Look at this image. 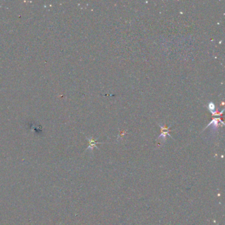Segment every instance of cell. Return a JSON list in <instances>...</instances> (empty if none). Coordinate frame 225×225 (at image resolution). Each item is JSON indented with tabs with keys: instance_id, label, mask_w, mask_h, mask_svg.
Returning <instances> with one entry per match:
<instances>
[{
	"instance_id": "obj_3",
	"label": "cell",
	"mask_w": 225,
	"mask_h": 225,
	"mask_svg": "<svg viewBox=\"0 0 225 225\" xmlns=\"http://www.w3.org/2000/svg\"><path fill=\"white\" fill-rule=\"evenodd\" d=\"M219 123H222V124H224L223 121H222L221 120H220V118H215V119H213V121H211V123H209L207 126L206 127V128H207V127H208L209 126V125H212V124H213V127H214V128H215H215H217V127H218V126H219Z\"/></svg>"
},
{
	"instance_id": "obj_2",
	"label": "cell",
	"mask_w": 225,
	"mask_h": 225,
	"mask_svg": "<svg viewBox=\"0 0 225 225\" xmlns=\"http://www.w3.org/2000/svg\"><path fill=\"white\" fill-rule=\"evenodd\" d=\"M87 140L89 141V145L88 146V147H87V150L88 149H91V150H93L94 147H96V148H98L97 146H96V145L97 144H101V143H99V142H97L96 140H94V139L93 138V137H91V138H88V137H87Z\"/></svg>"
},
{
	"instance_id": "obj_4",
	"label": "cell",
	"mask_w": 225,
	"mask_h": 225,
	"mask_svg": "<svg viewBox=\"0 0 225 225\" xmlns=\"http://www.w3.org/2000/svg\"><path fill=\"white\" fill-rule=\"evenodd\" d=\"M208 108L209 110H211V112H214L215 111V105L214 103L210 102L208 106Z\"/></svg>"
},
{
	"instance_id": "obj_1",
	"label": "cell",
	"mask_w": 225,
	"mask_h": 225,
	"mask_svg": "<svg viewBox=\"0 0 225 225\" xmlns=\"http://www.w3.org/2000/svg\"><path fill=\"white\" fill-rule=\"evenodd\" d=\"M160 127H161V134L160 135L159 137V138H163L164 140L166 139V137L168 136H170L171 138H172V136H170V134H169V128L170 127H166V126H162V125H160Z\"/></svg>"
}]
</instances>
